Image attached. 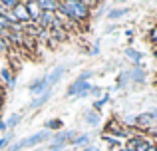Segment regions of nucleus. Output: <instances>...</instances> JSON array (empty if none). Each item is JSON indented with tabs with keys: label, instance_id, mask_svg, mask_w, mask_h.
Returning <instances> with one entry per match:
<instances>
[{
	"label": "nucleus",
	"instance_id": "nucleus-1",
	"mask_svg": "<svg viewBox=\"0 0 157 151\" xmlns=\"http://www.w3.org/2000/svg\"><path fill=\"white\" fill-rule=\"evenodd\" d=\"M58 10L68 16L74 24L84 22L90 16V10L86 8V4L82 2V0H64V2H60V8H58Z\"/></svg>",
	"mask_w": 157,
	"mask_h": 151
},
{
	"label": "nucleus",
	"instance_id": "nucleus-2",
	"mask_svg": "<svg viewBox=\"0 0 157 151\" xmlns=\"http://www.w3.org/2000/svg\"><path fill=\"white\" fill-rule=\"evenodd\" d=\"M90 76H92L90 72H84V74L78 77V80L74 81V84H70V88H68V96H70V97H72V96H78V97L88 96V93H90V89H92V85H90L86 80H88Z\"/></svg>",
	"mask_w": 157,
	"mask_h": 151
},
{
	"label": "nucleus",
	"instance_id": "nucleus-3",
	"mask_svg": "<svg viewBox=\"0 0 157 151\" xmlns=\"http://www.w3.org/2000/svg\"><path fill=\"white\" fill-rule=\"evenodd\" d=\"M48 137H50V135H48L46 131H38V133H34L32 137H26V139L14 143V145L10 147V151H20L22 147H32V145H38V143H42V141H46Z\"/></svg>",
	"mask_w": 157,
	"mask_h": 151
},
{
	"label": "nucleus",
	"instance_id": "nucleus-4",
	"mask_svg": "<svg viewBox=\"0 0 157 151\" xmlns=\"http://www.w3.org/2000/svg\"><path fill=\"white\" fill-rule=\"evenodd\" d=\"M72 135H74L72 131H58L56 135H54L52 149H54V151H58L60 147H64L66 143H70V141H72Z\"/></svg>",
	"mask_w": 157,
	"mask_h": 151
},
{
	"label": "nucleus",
	"instance_id": "nucleus-5",
	"mask_svg": "<svg viewBox=\"0 0 157 151\" xmlns=\"http://www.w3.org/2000/svg\"><path fill=\"white\" fill-rule=\"evenodd\" d=\"M155 117H157V113H139L131 123H135L137 127H149V125L155 121Z\"/></svg>",
	"mask_w": 157,
	"mask_h": 151
},
{
	"label": "nucleus",
	"instance_id": "nucleus-6",
	"mask_svg": "<svg viewBox=\"0 0 157 151\" xmlns=\"http://www.w3.org/2000/svg\"><path fill=\"white\" fill-rule=\"evenodd\" d=\"M12 12H14V16H16V20H18V22H22V24L32 22L30 16H28V10H26V4H24V2H18V6H16Z\"/></svg>",
	"mask_w": 157,
	"mask_h": 151
},
{
	"label": "nucleus",
	"instance_id": "nucleus-7",
	"mask_svg": "<svg viewBox=\"0 0 157 151\" xmlns=\"http://www.w3.org/2000/svg\"><path fill=\"white\" fill-rule=\"evenodd\" d=\"M24 4H26V10H28L30 20H32V22H38V18L42 16V10H40L38 2H34V0H28V2H24Z\"/></svg>",
	"mask_w": 157,
	"mask_h": 151
},
{
	"label": "nucleus",
	"instance_id": "nucleus-8",
	"mask_svg": "<svg viewBox=\"0 0 157 151\" xmlns=\"http://www.w3.org/2000/svg\"><path fill=\"white\" fill-rule=\"evenodd\" d=\"M56 20V14L54 12H42V16L38 18V28H42V30H50V26H52V22Z\"/></svg>",
	"mask_w": 157,
	"mask_h": 151
},
{
	"label": "nucleus",
	"instance_id": "nucleus-9",
	"mask_svg": "<svg viewBox=\"0 0 157 151\" xmlns=\"http://www.w3.org/2000/svg\"><path fill=\"white\" fill-rule=\"evenodd\" d=\"M46 88H48V81H46V76H44V77H38V80H34V81H32L28 89H30L32 93H42Z\"/></svg>",
	"mask_w": 157,
	"mask_h": 151
},
{
	"label": "nucleus",
	"instance_id": "nucleus-10",
	"mask_svg": "<svg viewBox=\"0 0 157 151\" xmlns=\"http://www.w3.org/2000/svg\"><path fill=\"white\" fill-rule=\"evenodd\" d=\"M38 6H40L42 12H56L58 8H60V2H58V0H40Z\"/></svg>",
	"mask_w": 157,
	"mask_h": 151
},
{
	"label": "nucleus",
	"instance_id": "nucleus-11",
	"mask_svg": "<svg viewBox=\"0 0 157 151\" xmlns=\"http://www.w3.org/2000/svg\"><path fill=\"white\" fill-rule=\"evenodd\" d=\"M64 72H66V68H62V66H60V68H54V70H52V74H50V76H46L48 85H54V84H56V81L62 77V74H64Z\"/></svg>",
	"mask_w": 157,
	"mask_h": 151
},
{
	"label": "nucleus",
	"instance_id": "nucleus-12",
	"mask_svg": "<svg viewBox=\"0 0 157 151\" xmlns=\"http://www.w3.org/2000/svg\"><path fill=\"white\" fill-rule=\"evenodd\" d=\"M0 77H2V81H6L8 88H14L16 80H14V76H12V72L8 70V68H2V70H0Z\"/></svg>",
	"mask_w": 157,
	"mask_h": 151
},
{
	"label": "nucleus",
	"instance_id": "nucleus-13",
	"mask_svg": "<svg viewBox=\"0 0 157 151\" xmlns=\"http://www.w3.org/2000/svg\"><path fill=\"white\" fill-rule=\"evenodd\" d=\"M48 97H50V92L46 89V92H44L42 96H38L34 101H32V104H30V108H34V109H36V108H40V105H44V104H46V100H48Z\"/></svg>",
	"mask_w": 157,
	"mask_h": 151
},
{
	"label": "nucleus",
	"instance_id": "nucleus-14",
	"mask_svg": "<svg viewBox=\"0 0 157 151\" xmlns=\"http://www.w3.org/2000/svg\"><path fill=\"white\" fill-rule=\"evenodd\" d=\"M123 54H125V56H127L129 60H133V62H139V60H141V52L133 50V48H127V50L123 52Z\"/></svg>",
	"mask_w": 157,
	"mask_h": 151
},
{
	"label": "nucleus",
	"instance_id": "nucleus-15",
	"mask_svg": "<svg viewBox=\"0 0 157 151\" xmlns=\"http://www.w3.org/2000/svg\"><path fill=\"white\" fill-rule=\"evenodd\" d=\"M88 141H90V135H88V133H84V135H80V137H72L70 143H74V145L80 147V145H88Z\"/></svg>",
	"mask_w": 157,
	"mask_h": 151
},
{
	"label": "nucleus",
	"instance_id": "nucleus-16",
	"mask_svg": "<svg viewBox=\"0 0 157 151\" xmlns=\"http://www.w3.org/2000/svg\"><path fill=\"white\" fill-rule=\"evenodd\" d=\"M104 139H105L107 143L111 145V147H123V145H121V141H119V139H115V135H109V133H104Z\"/></svg>",
	"mask_w": 157,
	"mask_h": 151
},
{
	"label": "nucleus",
	"instance_id": "nucleus-17",
	"mask_svg": "<svg viewBox=\"0 0 157 151\" xmlns=\"http://www.w3.org/2000/svg\"><path fill=\"white\" fill-rule=\"evenodd\" d=\"M84 119L88 121L90 125H96L100 117H98V113H96V111H86V113H84Z\"/></svg>",
	"mask_w": 157,
	"mask_h": 151
},
{
	"label": "nucleus",
	"instance_id": "nucleus-18",
	"mask_svg": "<svg viewBox=\"0 0 157 151\" xmlns=\"http://www.w3.org/2000/svg\"><path fill=\"white\" fill-rule=\"evenodd\" d=\"M125 14H127V10H121V8H115V10L107 12V18L115 20V18H121V16H125Z\"/></svg>",
	"mask_w": 157,
	"mask_h": 151
},
{
	"label": "nucleus",
	"instance_id": "nucleus-19",
	"mask_svg": "<svg viewBox=\"0 0 157 151\" xmlns=\"http://www.w3.org/2000/svg\"><path fill=\"white\" fill-rule=\"evenodd\" d=\"M46 129H54V131H60L62 129V119H50V121H46Z\"/></svg>",
	"mask_w": 157,
	"mask_h": 151
},
{
	"label": "nucleus",
	"instance_id": "nucleus-20",
	"mask_svg": "<svg viewBox=\"0 0 157 151\" xmlns=\"http://www.w3.org/2000/svg\"><path fill=\"white\" fill-rule=\"evenodd\" d=\"M149 145H151V143H149V141L145 139V137H143V139L139 141V145L135 147V151H147V149H149Z\"/></svg>",
	"mask_w": 157,
	"mask_h": 151
},
{
	"label": "nucleus",
	"instance_id": "nucleus-21",
	"mask_svg": "<svg viewBox=\"0 0 157 151\" xmlns=\"http://www.w3.org/2000/svg\"><path fill=\"white\" fill-rule=\"evenodd\" d=\"M149 40L155 44V48H157V24H155V26L149 30Z\"/></svg>",
	"mask_w": 157,
	"mask_h": 151
},
{
	"label": "nucleus",
	"instance_id": "nucleus-22",
	"mask_svg": "<svg viewBox=\"0 0 157 151\" xmlns=\"http://www.w3.org/2000/svg\"><path fill=\"white\" fill-rule=\"evenodd\" d=\"M18 119H20V115H18V113H14V115H12L10 119L6 121V127H14V125L18 123Z\"/></svg>",
	"mask_w": 157,
	"mask_h": 151
},
{
	"label": "nucleus",
	"instance_id": "nucleus-23",
	"mask_svg": "<svg viewBox=\"0 0 157 151\" xmlns=\"http://www.w3.org/2000/svg\"><path fill=\"white\" fill-rule=\"evenodd\" d=\"M131 77H133V80H139V81H141L145 76H143V72H141V70H137V68H135V70L131 72Z\"/></svg>",
	"mask_w": 157,
	"mask_h": 151
},
{
	"label": "nucleus",
	"instance_id": "nucleus-24",
	"mask_svg": "<svg viewBox=\"0 0 157 151\" xmlns=\"http://www.w3.org/2000/svg\"><path fill=\"white\" fill-rule=\"evenodd\" d=\"M107 100H109V97H107V96H104V97H101V100H100V101H96V104H94V109H100V108H101V105H104V104H105V101H107Z\"/></svg>",
	"mask_w": 157,
	"mask_h": 151
},
{
	"label": "nucleus",
	"instance_id": "nucleus-25",
	"mask_svg": "<svg viewBox=\"0 0 157 151\" xmlns=\"http://www.w3.org/2000/svg\"><path fill=\"white\" fill-rule=\"evenodd\" d=\"M6 46H8V42L2 38V36H0V52H4V50H6Z\"/></svg>",
	"mask_w": 157,
	"mask_h": 151
},
{
	"label": "nucleus",
	"instance_id": "nucleus-26",
	"mask_svg": "<svg viewBox=\"0 0 157 151\" xmlns=\"http://www.w3.org/2000/svg\"><path fill=\"white\" fill-rule=\"evenodd\" d=\"M6 143H8V137H2V139H0V149H2Z\"/></svg>",
	"mask_w": 157,
	"mask_h": 151
},
{
	"label": "nucleus",
	"instance_id": "nucleus-27",
	"mask_svg": "<svg viewBox=\"0 0 157 151\" xmlns=\"http://www.w3.org/2000/svg\"><path fill=\"white\" fill-rule=\"evenodd\" d=\"M147 151H157V145H155V143H151V145H149V149H147Z\"/></svg>",
	"mask_w": 157,
	"mask_h": 151
},
{
	"label": "nucleus",
	"instance_id": "nucleus-28",
	"mask_svg": "<svg viewBox=\"0 0 157 151\" xmlns=\"http://www.w3.org/2000/svg\"><path fill=\"white\" fill-rule=\"evenodd\" d=\"M4 129H6V123H4V121H0V131H4Z\"/></svg>",
	"mask_w": 157,
	"mask_h": 151
},
{
	"label": "nucleus",
	"instance_id": "nucleus-29",
	"mask_svg": "<svg viewBox=\"0 0 157 151\" xmlns=\"http://www.w3.org/2000/svg\"><path fill=\"white\" fill-rule=\"evenodd\" d=\"M119 151H133V149H129V147H125V145H123V147L119 149Z\"/></svg>",
	"mask_w": 157,
	"mask_h": 151
},
{
	"label": "nucleus",
	"instance_id": "nucleus-30",
	"mask_svg": "<svg viewBox=\"0 0 157 151\" xmlns=\"http://www.w3.org/2000/svg\"><path fill=\"white\" fill-rule=\"evenodd\" d=\"M84 151H96V149H94V147H86Z\"/></svg>",
	"mask_w": 157,
	"mask_h": 151
},
{
	"label": "nucleus",
	"instance_id": "nucleus-31",
	"mask_svg": "<svg viewBox=\"0 0 157 151\" xmlns=\"http://www.w3.org/2000/svg\"><path fill=\"white\" fill-rule=\"evenodd\" d=\"M153 54H155V58H157V48H155V50H153Z\"/></svg>",
	"mask_w": 157,
	"mask_h": 151
},
{
	"label": "nucleus",
	"instance_id": "nucleus-32",
	"mask_svg": "<svg viewBox=\"0 0 157 151\" xmlns=\"http://www.w3.org/2000/svg\"><path fill=\"white\" fill-rule=\"evenodd\" d=\"M0 14H4V10H2V6H0Z\"/></svg>",
	"mask_w": 157,
	"mask_h": 151
},
{
	"label": "nucleus",
	"instance_id": "nucleus-33",
	"mask_svg": "<svg viewBox=\"0 0 157 151\" xmlns=\"http://www.w3.org/2000/svg\"><path fill=\"white\" fill-rule=\"evenodd\" d=\"M50 151H54V149H50Z\"/></svg>",
	"mask_w": 157,
	"mask_h": 151
}]
</instances>
